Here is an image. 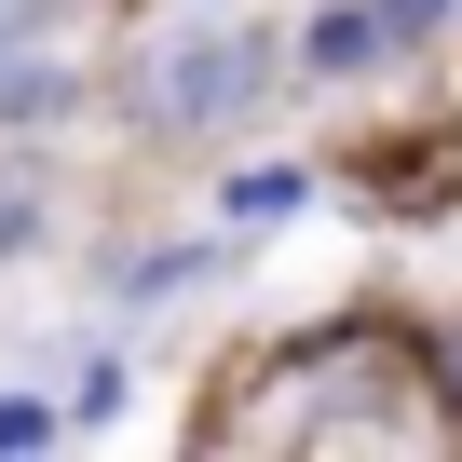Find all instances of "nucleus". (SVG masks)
I'll use <instances>...</instances> for the list:
<instances>
[{
	"instance_id": "1",
	"label": "nucleus",
	"mask_w": 462,
	"mask_h": 462,
	"mask_svg": "<svg viewBox=\"0 0 462 462\" xmlns=\"http://www.w3.org/2000/svg\"><path fill=\"white\" fill-rule=\"evenodd\" d=\"M367 55H381V14H327L313 28V69H367Z\"/></svg>"
}]
</instances>
